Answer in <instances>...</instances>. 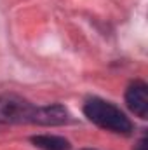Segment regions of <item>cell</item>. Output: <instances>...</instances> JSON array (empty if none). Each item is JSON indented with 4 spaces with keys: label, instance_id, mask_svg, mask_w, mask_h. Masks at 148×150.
Segmentation results:
<instances>
[{
    "label": "cell",
    "instance_id": "1",
    "mask_svg": "<svg viewBox=\"0 0 148 150\" xmlns=\"http://www.w3.org/2000/svg\"><path fill=\"white\" fill-rule=\"evenodd\" d=\"M84 113L85 117L94 122L96 126L118 133V134H131L132 133V122L129 117L122 112L118 107H115L110 101H105L101 98H91L84 105Z\"/></svg>",
    "mask_w": 148,
    "mask_h": 150
},
{
    "label": "cell",
    "instance_id": "2",
    "mask_svg": "<svg viewBox=\"0 0 148 150\" xmlns=\"http://www.w3.org/2000/svg\"><path fill=\"white\" fill-rule=\"evenodd\" d=\"M37 107L18 94H0V122L2 124H33Z\"/></svg>",
    "mask_w": 148,
    "mask_h": 150
},
{
    "label": "cell",
    "instance_id": "3",
    "mask_svg": "<svg viewBox=\"0 0 148 150\" xmlns=\"http://www.w3.org/2000/svg\"><path fill=\"white\" fill-rule=\"evenodd\" d=\"M125 105L140 119L148 117V86L143 80H134L125 89Z\"/></svg>",
    "mask_w": 148,
    "mask_h": 150
},
{
    "label": "cell",
    "instance_id": "4",
    "mask_svg": "<svg viewBox=\"0 0 148 150\" xmlns=\"http://www.w3.org/2000/svg\"><path fill=\"white\" fill-rule=\"evenodd\" d=\"M70 113L63 105H49V107H37V112L33 117V124L40 126H59L68 122Z\"/></svg>",
    "mask_w": 148,
    "mask_h": 150
},
{
    "label": "cell",
    "instance_id": "5",
    "mask_svg": "<svg viewBox=\"0 0 148 150\" xmlns=\"http://www.w3.org/2000/svg\"><path fill=\"white\" fill-rule=\"evenodd\" d=\"M32 143L40 150H70V142L56 134H35L30 138Z\"/></svg>",
    "mask_w": 148,
    "mask_h": 150
},
{
    "label": "cell",
    "instance_id": "6",
    "mask_svg": "<svg viewBox=\"0 0 148 150\" xmlns=\"http://www.w3.org/2000/svg\"><path fill=\"white\" fill-rule=\"evenodd\" d=\"M134 150H148V145H147V136H143L138 143H136V147Z\"/></svg>",
    "mask_w": 148,
    "mask_h": 150
},
{
    "label": "cell",
    "instance_id": "7",
    "mask_svg": "<svg viewBox=\"0 0 148 150\" xmlns=\"http://www.w3.org/2000/svg\"><path fill=\"white\" fill-rule=\"evenodd\" d=\"M84 150H91V149H84Z\"/></svg>",
    "mask_w": 148,
    "mask_h": 150
}]
</instances>
